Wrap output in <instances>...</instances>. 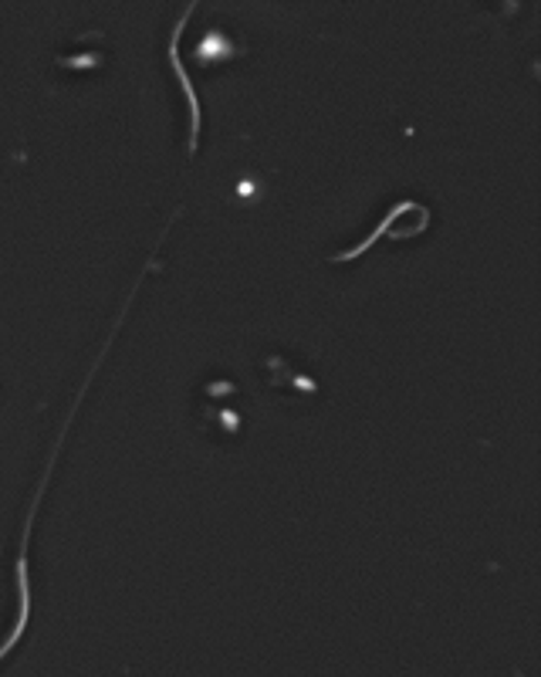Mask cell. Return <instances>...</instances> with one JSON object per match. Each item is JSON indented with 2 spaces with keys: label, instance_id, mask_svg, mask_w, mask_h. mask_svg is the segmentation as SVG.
Segmentation results:
<instances>
[{
  "label": "cell",
  "instance_id": "obj_1",
  "mask_svg": "<svg viewBox=\"0 0 541 677\" xmlns=\"http://www.w3.org/2000/svg\"><path fill=\"white\" fill-rule=\"evenodd\" d=\"M261 370H265V376H268V383H271V389L278 393V397H288L298 407L319 400V393H322L319 380L311 376L308 370H301L298 362L284 359V356H271V359H265Z\"/></svg>",
  "mask_w": 541,
  "mask_h": 677
},
{
  "label": "cell",
  "instance_id": "obj_2",
  "mask_svg": "<svg viewBox=\"0 0 541 677\" xmlns=\"http://www.w3.org/2000/svg\"><path fill=\"white\" fill-rule=\"evenodd\" d=\"M183 24H186V17H180V24L173 27V41H169V59H173V72L183 81V92H186V102H190V153H193L196 150V132H201V108H196V95H193V85L186 78V68L180 65V44L177 41H180Z\"/></svg>",
  "mask_w": 541,
  "mask_h": 677
}]
</instances>
